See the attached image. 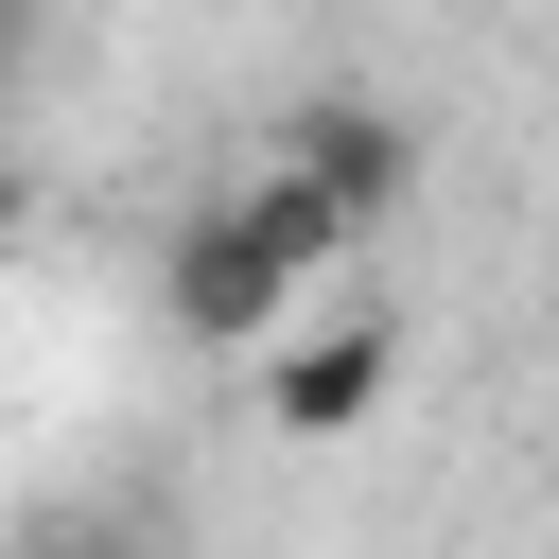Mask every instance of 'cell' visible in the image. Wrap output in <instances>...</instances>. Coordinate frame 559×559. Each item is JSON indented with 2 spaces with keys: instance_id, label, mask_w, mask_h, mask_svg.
Instances as JSON below:
<instances>
[{
  "instance_id": "6da1fadb",
  "label": "cell",
  "mask_w": 559,
  "mask_h": 559,
  "mask_svg": "<svg viewBox=\"0 0 559 559\" xmlns=\"http://www.w3.org/2000/svg\"><path fill=\"white\" fill-rule=\"evenodd\" d=\"M332 262H349V210H332V192H297V175L262 157L245 192H210V210L157 245V314H175L192 349H245V367H262V349L314 314V280H332Z\"/></svg>"
},
{
  "instance_id": "7a4b0ae2",
  "label": "cell",
  "mask_w": 559,
  "mask_h": 559,
  "mask_svg": "<svg viewBox=\"0 0 559 559\" xmlns=\"http://www.w3.org/2000/svg\"><path fill=\"white\" fill-rule=\"evenodd\" d=\"M384 384H402V314H384V297H314V314L262 349V419H280V437H367Z\"/></svg>"
},
{
  "instance_id": "3957f363",
  "label": "cell",
  "mask_w": 559,
  "mask_h": 559,
  "mask_svg": "<svg viewBox=\"0 0 559 559\" xmlns=\"http://www.w3.org/2000/svg\"><path fill=\"white\" fill-rule=\"evenodd\" d=\"M280 175H297V192H332V210H349V245H367V227H402V192H419V122H402V105H367V87H314V105L280 122Z\"/></svg>"
},
{
  "instance_id": "277c9868",
  "label": "cell",
  "mask_w": 559,
  "mask_h": 559,
  "mask_svg": "<svg viewBox=\"0 0 559 559\" xmlns=\"http://www.w3.org/2000/svg\"><path fill=\"white\" fill-rule=\"evenodd\" d=\"M52 559H157V542H122V524H52Z\"/></svg>"
}]
</instances>
